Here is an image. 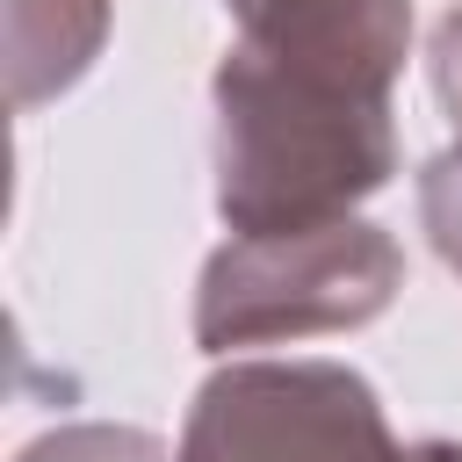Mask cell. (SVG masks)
<instances>
[{"instance_id": "obj_7", "label": "cell", "mask_w": 462, "mask_h": 462, "mask_svg": "<svg viewBox=\"0 0 462 462\" xmlns=\"http://www.w3.org/2000/svg\"><path fill=\"white\" fill-rule=\"evenodd\" d=\"M419 224H426L433 253L462 274V137L419 166Z\"/></svg>"}, {"instance_id": "obj_1", "label": "cell", "mask_w": 462, "mask_h": 462, "mask_svg": "<svg viewBox=\"0 0 462 462\" xmlns=\"http://www.w3.org/2000/svg\"><path fill=\"white\" fill-rule=\"evenodd\" d=\"M209 166L231 238L310 231L361 217V202L390 188L397 123L375 94L282 72L231 43L209 72Z\"/></svg>"}, {"instance_id": "obj_5", "label": "cell", "mask_w": 462, "mask_h": 462, "mask_svg": "<svg viewBox=\"0 0 462 462\" xmlns=\"http://www.w3.org/2000/svg\"><path fill=\"white\" fill-rule=\"evenodd\" d=\"M108 43V0H7V101L29 116L87 79Z\"/></svg>"}, {"instance_id": "obj_4", "label": "cell", "mask_w": 462, "mask_h": 462, "mask_svg": "<svg viewBox=\"0 0 462 462\" xmlns=\"http://www.w3.org/2000/svg\"><path fill=\"white\" fill-rule=\"evenodd\" d=\"M238 51L390 101L411 58V0H224Z\"/></svg>"}, {"instance_id": "obj_9", "label": "cell", "mask_w": 462, "mask_h": 462, "mask_svg": "<svg viewBox=\"0 0 462 462\" xmlns=\"http://www.w3.org/2000/svg\"><path fill=\"white\" fill-rule=\"evenodd\" d=\"M397 462H462V440H411Z\"/></svg>"}, {"instance_id": "obj_3", "label": "cell", "mask_w": 462, "mask_h": 462, "mask_svg": "<svg viewBox=\"0 0 462 462\" xmlns=\"http://www.w3.org/2000/svg\"><path fill=\"white\" fill-rule=\"evenodd\" d=\"M375 383L346 361H224L180 426L173 462H397Z\"/></svg>"}, {"instance_id": "obj_8", "label": "cell", "mask_w": 462, "mask_h": 462, "mask_svg": "<svg viewBox=\"0 0 462 462\" xmlns=\"http://www.w3.org/2000/svg\"><path fill=\"white\" fill-rule=\"evenodd\" d=\"M426 72H433V101H440V116H448V123H455V137H462V0L433 22Z\"/></svg>"}, {"instance_id": "obj_2", "label": "cell", "mask_w": 462, "mask_h": 462, "mask_svg": "<svg viewBox=\"0 0 462 462\" xmlns=\"http://www.w3.org/2000/svg\"><path fill=\"white\" fill-rule=\"evenodd\" d=\"M404 289V245L368 217L224 238L195 282V346L238 354L310 332H361Z\"/></svg>"}, {"instance_id": "obj_6", "label": "cell", "mask_w": 462, "mask_h": 462, "mask_svg": "<svg viewBox=\"0 0 462 462\" xmlns=\"http://www.w3.org/2000/svg\"><path fill=\"white\" fill-rule=\"evenodd\" d=\"M14 462H173V448L144 426H116V419H72L36 433Z\"/></svg>"}]
</instances>
